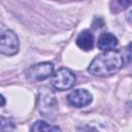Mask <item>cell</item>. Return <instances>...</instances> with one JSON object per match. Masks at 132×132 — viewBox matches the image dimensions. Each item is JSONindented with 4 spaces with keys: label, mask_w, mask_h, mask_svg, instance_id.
I'll list each match as a JSON object with an SVG mask.
<instances>
[{
    "label": "cell",
    "mask_w": 132,
    "mask_h": 132,
    "mask_svg": "<svg viewBox=\"0 0 132 132\" xmlns=\"http://www.w3.org/2000/svg\"><path fill=\"white\" fill-rule=\"evenodd\" d=\"M14 129L15 125L11 119L0 116V132H13Z\"/></svg>",
    "instance_id": "30bf717a"
},
{
    "label": "cell",
    "mask_w": 132,
    "mask_h": 132,
    "mask_svg": "<svg viewBox=\"0 0 132 132\" xmlns=\"http://www.w3.org/2000/svg\"><path fill=\"white\" fill-rule=\"evenodd\" d=\"M4 104H5V98L0 94V107H1V106H3Z\"/></svg>",
    "instance_id": "4fadbf2b"
},
{
    "label": "cell",
    "mask_w": 132,
    "mask_h": 132,
    "mask_svg": "<svg viewBox=\"0 0 132 132\" xmlns=\"http://www.w3.org/2000/svg\"><path fill=\"white\" fill-rule=\"evenodd\" d=\"M54 74V64L51 62L37 63L26 71V77L30 81H41Z\"/></svg>",
    "instance_id": "5b68a950"
},
{
    "label": "cell",
    "mask_w": 132,
    "mask_h": 132,
    "mask_svg": "<svg viewBox=\"0 0 132 132\" xmlns=\"http://www.w3.org/2000/svg\"><path fill=\"white\" fill-rule=\"evenodd\" d=\"M19 48L20 42L16 34L5 25L0 24V54L13 56L19 52Z\"/></svg>",
    "instance_id": "3957f363"
},
{
    "label": "cell",
    "mask_w": 132,
    "mask_h": 132,
    "mask_svg": "<svg viewBox=\"0 0 132 132\" xmlns=\"http://www.w3.org/2000/svg\"><path fill=\"white\" fill-rule=\"evenodd\" d=\"M37 109L42 116L47 118L56 114L58 110V101L55 93L51 89L46 87L39 89L37 96Z\"/></svg>",
    "instance_id": "7a4b0ae2"
},
{
    "label": "cell",
    "mask_w": 132,
    "mask_h": 132,
    "mask_svg": "<svg viewBox=\"0 0 132 132\" xmlns=\"http://www.w3.org/2000/svg\"><path fill=\"white\" fill-rule=\"evenodd\" d=\"M76 81L74 73L68 68H60L52 75V86L58 91H67L71 89Z\"/></svg>",
    "instance_id": "277c9868"
},
{
    "label": "cell",
    "mask_w": 132,
    "mask_h": 132,
    "mask_svg": "<svg viewBox=\"0 0 132 132\" xmlns=\"http://www.w3.org/2000/svg\"><path fill=\"white\" fill-rule=\"evenodd\" d=\"M131 4L130 1H112L110 3V8L112 12H120L122 10H124L127 6H129Z\"/></svg>",
    "instance_id": "8fae6325"
},
{
    "label": "cell",
    "mask_w": 132,
    "mask_h": 132,
    "mask_svg": "<svg viewBox=\"0 0 132 132\" xmlns=\"http://www.w3.org/2000/svg\"><path fill=\"white\" fill-rule=\"evenodd\" d=\"M93 100V97L91 93L85 89H77L72 92H70L67 96V101L68 103L76 108L85 107L89 105Z\"/></svg>",
    "instance_id": "8992f818"
},
{
    "label": "cell",
    "mask_w": 132,
    "mask_h": 132,
    "mask_svg": "<svg viewBox=\"0 0 132 132\" xmlns=\"http://www.w3.org/2000/svg\"><path fill=\"white\" fill-rule=\"evenodd\" d=\"M76 44L77 46L85 51V52H89L93 48L94 46V35L90 30H84L81 31L77 38H76Z\"/></svg>",
    "instance_id": "ba28073f"
},
{
    "label": "cell",
    "mask_w": 132,
    "mask_h": 132,
    "mask_svg": "<svg viewBox=\"0 0 132 132\" xmlns=\"http://www.w3.org/2000/svg\"><path fill=\"white\" fill-rule=\"evenodd\" d=\"M124 66L122 53L113 50L97 55L88 67V71L100 77H107L116 74Z\"/></svg>",
    "instance_id": "6da1fadb"
},
{
    "label": "cell",
    "mask_w": 132,
    "mask_h": 132,
    "mask_svg": "<svg viewBox=\"0 0 132 132\" xmlns=\"http://www.w3.org/2000/svg\"><path fill=\"white\" fill-rule=\"evenodd\" d=\"M30 132H62L58 126L48 124L45 121H36L30 128Z\"/></svg>",
    "instance_id": "9c48e42d"
},
{
    "label": "cell",
    "mask_w": 132,
    "mask_h": 132,
    "mask_svg": "<svg viewBox=\"0 0 132 132\" xmlns=\"http://www.w3.org/2000/svg\"><path fill=\"white\" fill-rule=\"evenodd\" d=\"M97 46L99 50L103 52L113 51L118 46V38L110 32L101 33V35L98 38Z\"/></svg>",
    "instance_id": "52a82bcc"
},
{
    "label": "cell",
    "mask_w": 132,
    "mask_h": 132,
    "mask_svg": "<svg viewBox=\"0 0 132 132\" xmlns=\"http://www.w3.org/2000/svg\"><path fill=\"white\" fill-rule=\"evenodd\" d=\"M79 132H100L98 129H96L95 127H93V126H84L80 130H79Z\"/></svg>",
    "instance_id": "7c38bea8"
}]
</instances>
